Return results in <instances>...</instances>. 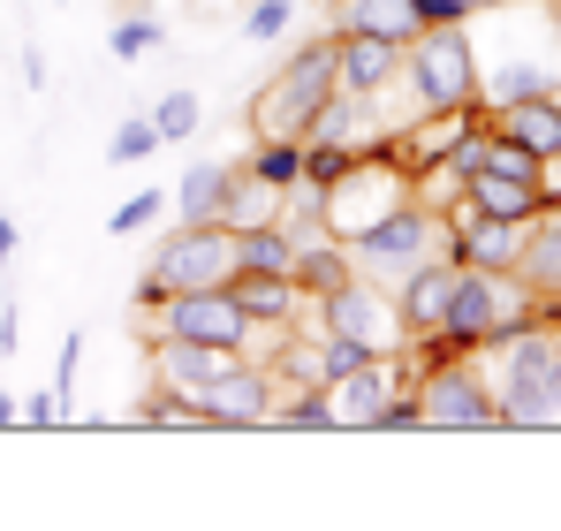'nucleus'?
<instances>
[{"mask_svg": "<svg viewBox=\"0 0 561 531\" xmlns=\"http://www.w3.org/2000/svg\"><path fill=\"white\" fill-rule=\"evenodd\" d=\"M554 350L561 335H547L539 319L508 327V357H501V426H561V403H554Z\"/></svg>", "mask_w": 561, "mask_h": 531, "instance_id": "nucleus-3", "label": "nucleus"}, {"mask_svg": "<svg viewBox=\"0 0 561 531\" xmlns=\"http://www.w3.org/2000/svg\"><path fill=\"white\" fill-rule=\"evenodd\" d=\"M470 205L478 213H501V221H531L539 205H547V160L539 152H524L516 137H485L478 145V160H470Z\"/></svg>", "mask_w": 561, "mask_h": 531, "instance_id": "nucleus-6", "label": "nucleus"}, {"mask_svg": "<svg viewBox=\"0 0 561 531\" xmlns=\"http://www.w3.org/2000/svg\"><path fill=\"white\" fill-rule=\"evenodd\" d=\"M197 122H205V99L197 91H160V106H152V129H160V145H183V137H197Z\"/></svg>", "mask_w": 561, "mask_h": 531, "instance_id": "nucleus-21", "label": "nucleus"}, {"mask_svg": "<svg viewBox=\"0 0 561 531\" xmlns=\"http://www.w3.org/2000/svg\"><path fill=\"white\" fill-rule=\"evenodd\" d=\"M319 304V327L327 335H350V342H365V350H394L402 342V312H394V296H379L373 281H342V289H327V296H311Z\"/></svg>", "mask_w": 561, "mask_h": 531, "instance_id": "nucleus-9", "label": "nucleus"}, {"mask_svg": "<svg viewBox=\"0 0 561 531\" xmlns=\"http://www.w3.org/2000/svg\"><path fill=\"white\" fill-rule=\"evenodd\" d=\"M160 38H168V31H160V23H152V15H122V23H114V38H106V46H114V61H145V54H152V46H160Z\"/></svg>", "mask_w": 561, "mask_h": 531, "instance_id": "nucleus-25", "label": "nucleus"}, {"mask_svg": "<svg viewBox=\"0 0 561 531\" xmlns=\"http://www.w3.org/2000/svg\"><path fill=\"white\" fill-rule=\"evenodd\" d=\"M77 364H84V335L69 327V335H61V357H54V395H61V403L77 395Z\"/></svg>", "mask_w": 561, "mask_h": 531, "instance_id": "nucleus-28", "label": "nucleus"}, {"mask_svg": "<svg viewBox=\"0 0 561 531\" xmlns=\"http://www.w3.org/2000/svg\"><path fill=\"white\" fill-rule=\"evenodd\" d=\"M236 281V228L228 221H183V236H168L145 281H137V304H168L183 289H220Z\"/></svg>", "mask_w": 561, "mask_h": 531, "instance_id": "nucleus-2", "label": "nucleus"}, {"mask_svg": "<svg viewBox=\"0 0 561 531\" xmlns=\"http://www.w3.org/2000/svg\"><path fill=\"white\" fill-rule=\"evenodd\" d=\"M334 77L357 99H379L387 84H402V46L373 38V31H334Z\"/></svg>", "mask_w": 561, "mask_h": 531, "instance_id": "nucleus-13", "label": "nucleus"}, {"mask_svg": "<svg viewBox=\"0 0 561 531\" xmlns=\"http://www.w3.org/2000/svg\"><path fill=\"white\" fill-rule=\"evenodd\" d=\"M288 23H296V0H251V8H243V38H259V46L280 38Z\"/></svg>", "mask_w": 561, "mask_h": 531, "instance_id": "nucleus-27", "label": "nucleus"}, {"mask_svg": "<svg viewBox=\"0 0 561 531\" xmlns=\"http://www.w3.org/2000/svg\"><path fill=\"white\" fill-rule=\"evenodd\" d=\"M197 8H205V0H197Z\"/></svg>", "mask_w": 561, "mask_h": 531, "instance_id": "nucleus-35", "label": "nucleus"}, {"mask_svg": "<svg viewBox=\"0 0 561 531\" xmlns=\"http://www.w3.org/2000/svg\"><path fill=\"white\" fill-rule=\"evenodd\" d=\"M342 31H373V38L410 46L425 31V8L417 0H342Z\"/></svg>", "mask_w": 561, "mask_h": 531, "instance_id": "nucleus-19", "label": "nucleus"}, {"mask_svg": "<svg viewBox=\"0 0 561 531\" xmlns=\"http://www.w3.org/2000/svg\"><path fill=\"white\" fill-rule=\"evenodd\" d=\"M236 357L243 350H213V342H190V335H160V342H152V372H160L168 395H190V403H197Z\"/></svg>", "mask_w": 561, "mask_h": 531, "instance_id": "nucleus-14", "label": "nucleus"}, {"mask_svg": "<svg viewBox=\"0 0 561 531\" xmlns=\"http://www.w3.org/2000/svg\"><path fill=\"white\" fill-rule=\"evenodd\" d=\"M425 8V23H463L470 8H485V0H417Z\"/></svg>", "mask_w": 561, "mask_h": 531, "instance_id": "nucleus-30", "label": "nucleus"}, {"mask_svg": "<svg viewBox=\"0 0 561 531\" xmlns=\"http://www.w3.org/2000/svg\"><path fill=\"white\" fill-rule=\"evenodd\" d=\"M402 77L425 99V114H463L478 99V54H470L463 23H425L410 46H402Z\"/></svg>", "mask_w": 561, "mask_h": 531, "instance_id": "nucleus-4", "label": "nucleus"}, {"mask_svg": "<svg viewBox=\"0 0 561 531\" xmlns=\"http://www.w3.org/2000/svg\"><path fill=\"white\" fill-rule=\"evenodd\" d=\"M524 281H531V296H561V221L547 236H531L524 244V266H516Z\"/></svg>", "mask_w": 561, "mask_h": 531, "instance_id": "nucleus-22", "label": "nucleus"}, {"mask_svg": "<svg viewBox=\"0 0 561 531\" xmlns=\"http://www.w3.org/2000/svg\"><path fill=\"white\" fill-rule=\"evenodd\" d=\"M15 335H23V312L0 296V357H15Z\"/></svg>", "mask_w": 561, "mask_h": 531, "instance_id": "nucleus-31", "label": "nucleus"}, {"mask_svg": "<svg viewBox=\"0 0 561 531\" xmlns=\"http://www.w3.org/2000/svg\"><path fill=\"white\" fill-rule=\"evenodd\" d=\"M15 244H23V228H15V221L0 213V281H8V259H15Z\"/></svg>", "mask_w": 561, "mask_h": 531, "instance_id": "nucleus-32", "label": "nucleus"}, {"mask_svg": "<svg viewBox=\"0 0 561 531\" xmlns=\"http://www.w3.org/2000/svg\"><path fill=\"white\" fill-rule=\"evenodd\" d=\"M160 152V129H152V114H129L114 137H106V160L114 168H137V160H152Z\"/></svg>", "mask_w": 561, "mask_h": 531, "instance_id": "nucleus-24", "label": "nucleus"}, {"mask_svg": "<svg viewBox=\"0 0 561 531\" xmlns=\"http://www.w3.org/2000/svg\"><path fill=\"white\" fill-rule=\"evenodd\" d=\"M236 168H220V160H197L183 182H175V213L183 221H228V205H236Z\"/></svg>", "mask_w": 561, "mask_h": 531, "instance_id": "nucleus-18", "label": "nucleus"}, {"mask_svg": "<svg viewBox=\"0 0 561 531\" xmlns=\"http://www.w3.org/2000/svg\"><path fill=\"white\" fill-rule=\"evenodd\" d=\"M160 205H168L160 190H137V197H122V205L106 213V236H137V228H152V221H160Z\"/></svg>", "mask_w": 561, "mask_h": 531, "instance_id": "nucleus-26", "label": "nucleus"}, {"mask_svg": "<svg viewBox=\"0 0 561 531\" xmlns=\"http://www.w3.org/2000/svg\"><path fill=\"white\" fill-rule=\"evenodd\" d=\"M539 91H554V69H539V61H508V69L485 84V99H493V106H516V99H539Z\"/></svg>", "mask_w": 561, "mask_h": 531, "instance_id": "nucleus-23", "label": "nucleus"}, {"mask_svg": "<svg viewBox=\"0 0 561 531\" xmlns=\"http://www.w3.org/2000/svg\"><path fill=\"white\" fill-rule=\"evenodd\" d=\"M524 221H501V213H478L470 205L463 228H448V259L456 266H485V273H516L524 266Z\"/></svg>", "mask_w": 561, "mask_h": 531, "instance_id": "nucleus-12", "label": "nucleus"}, {"mask_svg": "<svg viewBox=\"0 0 561 531\" xmlns=\"http://www.w3.org/2000/svg\"><path fill=\"white\" fill-rule=\"evenodd\" d=\"M334 91H342V77H334V38H311V46H296L274 77H266V91L251 99V129H259V137H304V145H311V129H319V114H327Z\"/></svg>", "mask_w": 561, "mask_h": 531, "instance_id": "nucleus-1", "label": "nucleus"}, {"mask_svg": "<svg viewBox=\"0 0 561 531\" xmlns=\"http://www.w3.org/2000/svg\"><path fill=\"white\" fill-rule=\"evenodd\" d=\"M501 137H516V145L539 152V160H561V99H554V91H539V99L501 106Z\"/></svg>", "mask_w": 561, "mask_h": 531, "instance_id": "nucleus-17", "label": "nucleus"}, {"mask_svg": "<svg viewBox=\"0 0 561 531\" xmlns=\"http://www.w3.org/2000/svg\"><path fill=\"white\" fill-rule=\"evenodd\" d=\"M160 312H168L160 335H190V342H213V350H251V335H259V319L243 312V296L228 281L220 289H183Z\"/></svg>", "mask_w": 561, "mask_h": 531, "instance_id": "nucleus-8", "label": "nucleus"}, {"mask_svg": "<svg viewBox=\"0 0 561 531\" xmlns=\"http://www.w3.org/2000/svg\"><path fill=\"white\" fill-rule=\"evenodd\" d=\"M342 244H350V259L365 266L373 281H402L410 266L440 259V221L425 205H379L373 221L357 236H342Z\"/></svg>", "mask_w": 561, "mask_h": 531, "instance_id": "nucleus-7", "label": "nucleus"}, {"mask_svg": "<svg viewBox=\"0 0 561 531\" xmlns=\"http://www.w3.org/2000/svg\"><path fill=\"white\" fill-rule=\"evenodd\" d=\"M274 403H280V372L251 364V357H236V364L197 395V426H266Z\"/></svg>", "mask_w": 561, "mask_h": 531, "instance_id": "nucleus-11", "label": "nucleus"}, {"mask_svg": "<svg viewBox=\"0 0 561 531\" xmlns=\"http://www.w3.org/2000/svg\"><path fill=\"white\" fill-rule=\"evenodd\" d=\"M327 403H334V426H379V410L394 403V372H387V357H365L357 372H342V380L327 387Z\"/></svg>", "mask_w": 561, "mask_h": 531, "instance_id": "nucleus-16", "label": "nucleus"}, {"mask_svg": "<svg viewBox=\"0 0 561 531\" xmlns=\"http://www.w3.org/2000/svg\"><path fill=\"white\" fill-rule=\"evenodd\" d=\"M0 426H23V410H15V395L0 387Z\"/></svg>", "mask_w": 561, "mask_h": 531, "instance_id": "nucleus-33", "label": "nucleus"}, {"mask_svg": "<svg viewBox=\"0 0 561 531\" xmlns=\"http://www.w3.org/2000/svg\"><path fill=\"white\" fill-rule=\"evenodd\" d=\"M531 319V281L516 273H485V266H456V289H448V312H440V342H485V335H508Z\"/></svg>", "mask_w": 561, "mask_h": 531, "instance_id": "nucleus-5", "label": "nucleus"}, {"mask_svg": "<svg viewBox=\"0 0 561 531\" xmlns=\"http://www.w3.org/2000/svg\"><path fill=\"white\" fill-rule=\"evenodd\" d=\"M554 403H561V350H554Z\"/></svg>", "mask_w": 561, "mask_h": 531, "instance_id": "nucleus-34", "label": "nucleus"}, {"mask_svg": "<svg viewBox=\"0 0 561 531\" xmlns=\"http://www.w3.org/2000/svg\"><path fill=\"white\" fill-rule=\"evenodd\" d=\"M417 418L425 426H456V433H485V426H501V403H493V387L470 364H433L425 387H417Z\"/></svg>", "mask_w": 561, "mask_h": 531, "instance_id": "nucleus-10", "label": "nucleus"}, {"mask_svg": "<svg viewBox=\"0 0 561 531\" xmlns=\"http://www.w3.org/2000/svg\"><path fill=\"white\" fill-rule=\"evenodd\" d=\"M448 289H456V259L410 266V273H402V296H394V312H402V335H440Z\"/></svg>", "mask_w": 561, "mask_h": 531, "instance_id": "nucleus-15", "label": "nucleus"}, {"mask_svg": "<svg viewBox=\"0 0 561 531\" xmlns=\"http://www.w3.org/2000/svg\"><path fill=\"white\" fill-rule=\"evenodd\" d=\"M15 410H23V426H61V418H69V403H61L54 387H31Z\"/></svg>", "mask_w": 561, "mask_h": 531, "instance_id": "nucleus-29", "label": "nucleus"}, {"mask_svg": "<svg viewBox=\"0 0 561 531\" xmlns=\"http://www.w3.org/2000/svg\"><path fill=\"white\" fill-rule=\"evenodd\" d=\"M251 176L266 182V190H296V182H304V137H259Z\"/></svg>", "mask_w": 561, "mask_h": 531, "instance_id": "nucleus-20", "label": "nucleus"}]
</instances>
